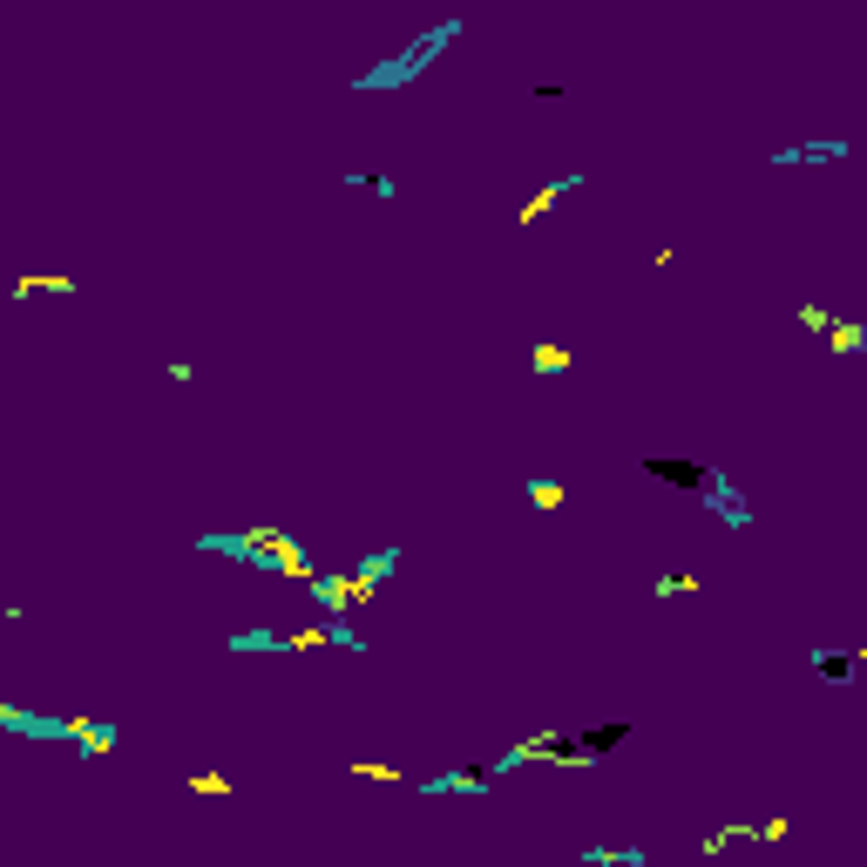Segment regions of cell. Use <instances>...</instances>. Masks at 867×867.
<instances>
[{"instance_id":"6da1fadb","label":"cell","mask_w":867,"mask_h":867,"mask_svg":"<svg viewBox=\"0 0 867 867\" xmlns=\"http://www.w3.org/2000/svg\"><path fill=\"white\" fill-rule=\"evenodd\" d=\"M393 563H400V556L387 549V556H367L360 569H325V576H312V603L325 611V624L345 617V611H360V603H373L380 583L393 576Z\"/></svg>"},{"instance_id":"7a4b0ae2","label":"cell","mask_w":867,"mask_h":867,"mask_svg":"<svg viewBox=\"0 0 867 867\" xmlns=\"http://www.w3.org/2000/svg\"><path fill=\"white\" fill-rule=\"evenodd\" d=\"M455 35H461V21H441L434 35H413V48H407V55H393V61H380V68H367V75H360V89H400V81H413V75H420L434 55H441Z\"/></svg>"},{"instance_id":"3957f363","label":"cell","mask_w":867,"mask_h":867,"mask_svg":"<svg viewBox=\"0 0 867 867\" xmlns=\"http://www.w3.org/2000/svg\"><path fill=\"white\" fill-rule=\"evenodd\" d=\"M237 644H244V651H257V644H272V651H360V637L339 631V624H312V631H285V637H257V631H244Z\"/></svg>"},{"instance_id":"277c9868","label":"cell","mask_w":867,"mask_h":867,"mask_svg":"<svg viewBox=\"0 0 867 867\" xmlns=\"http://www.w3.org/2000/svg\"><path fill=\"white\" fill-rule=\"evenodd\" d=\"M55 739H75L81 759H109V752L123 746V732H116L109 719H96V712H61V719H55Z\"/></svg>"},{"instance_id":"5b68a950","label":"cell","mask_w":867,"mask_h":867,"mask_svg":"<svg viewBox=\"0 0 867 867\" xmlns=\"http://www.w3.org/2000/svg\"><path fill=\"white\" fill-rule=\"evenodd\" d=\"M637 475H644V481H671V488H712V481H719V468H705V461H678V455H644Z\"/></svg>"},{"instance_id":"8992f818","label":"cell","mask_w":867,"mask_h":867,"mask_svg":"<svg viewBox=\"0 0 867 867\" xmlns=\"http://www.w3.org/2000/svg\"><path fill=\"white\" fill-rule=\"evenodd\" d=\"M75 292V279L68 272H21L14 285H8V299L14 305H28V299H68Z\"/></svg>"},{"instance_id":"52a82bcc","label":"cell","mask_w":867,"mask_h":867,"mask_svg":"<svg viewBox=\"0 0 867 867\" xmlns=\"http://www.w3.org/2000/svg\"><path fill=\"white\" fill-rule=\"evenodd\" d=\"M569 739H576V752L596 766L603 752H617V746L631 739V719H611V725H583V732H569Z\"/></svg>"},{"instance_id":"ba28073f","label":"cell","mask_w":867,"mask_h":867,"mask_svg":"<svg viewBox=\"0 0 867 867\" xmlns=\"http://www.w3.org/2000/svg\"><path fill=\"white\" fill-rule=\"evenodd\" d=\"M569 191H576V177H556V184H543V191H536L523 211H515V224H523V231H529V224H543V217H549V211H556Z\"/></svg>"},{"instance_id":"9c48e42d","label":"cell","mask_w":867,"mask_h":867,"mask_svg":"<svg viewBox=\"0 0 867 867\" xmlns=\"http://www.w3.org/2000/svg\"><path fill=\"white\" fill-rule=\"evenodd\" d=\"M481 787H488V766H475V772H434L420 793H427V800H441V793H481Z\"/></svg>"},{"instance_id":"30bf717a","label":"cell","mask_w":867,"mask_h":867,"mask_svg":"<svg viewBox=\"0 0 867 867\" xmlns=\"http://www.w3.org/2000/svg\"><path fill=\"white\" fill-rule=\"evenodd\" d=\"M820 339L834 345L840 360H860V353H867V325H854V319H827V332H820Z\"/></svg>"},{"instance_id":"8fae6325","label":"cell","mask_w":867,"mask_h":867,"mask_svg":"<svg viewBox=\"0 0 867 867\" xmlns=\"http://www.w3.org/2000/svg\"><path fill=\"white\" fill-rule=\"evenodd\" d=\"M529 367H536V373H569L576 353H569V345H556V339H543V345H529Z\"/></svg>"},{"instance_id":"7c38bea8","label":"cell","mask_w":867,"mask_h":867,"mask_svg":"<svg viewBox=\"0 0 867 867\" xmlns=\"http://www.w3.org/2000/svg\"><path fill=\"white\" fill-rule=\"evenodd\" d=\"M563 501H569V488H563L556 475H536V481H529V508H543V515H556Z\"/></svg>"},{"instance_id":"4fadbf2b","label":"cell","mask_w":867,"mask_h":867,"mask_svg":"<svg viewBox=\"0 0 867 867\" xmlns=\"http://www.w3.org/2000/svg\"><path fill=\"white\" fill-rule=\"evenodd\" d=\"M345 772H353V779H380V787H400V766H387V759H345Z\"/></svg>"},{"instance_id":"5bb4252c","label":"cell","mask_w":867,"mask_h":867,"mask_svg":"<svg viewBox=\"0 0 867 867\" xmlns=\"http://www.w3.org/2000/svg\"><path fill=\"white\" fill-rule=\"evenodd\" d=\"M590 867H644V847H590Z\"/></svg>"},{"instance_id":"9a60e30c","label":"cell","mask_w":867,"mask_h":867,"mask_svg":"<svg viewBox=\"0 0 867 867\" xmlns=\"http://www.w3.org/2000/svg\"><path fill=\"white\" fill-rule=\"evenodd\" d=\"M191 793H197V800H231L237 787H231L224 772H191Z\"/></svg>"},{"instance_id":"2e32d148","label":"cell","mask_w":867,"mask_h":867,"mask_svg":"<svg viewBox=\"0 0 867 867\" xmlns=\"http://www.w3.org/2000/svg\"><path fill=\"white\" fill-rule=\"evenodd\" d=\"M814 671H820V678H834V684H840V678H854V671H860V651H834V657H820V664H814Z\"/></svg>"},{"instance_id":"e0dca14e","label":"cell","mask_w":867,"mask_h":867,"mask_svg":"<svg viewBox=\"0 0 867 867\" xmlns=\"http://www.w3.org/2000/svg\"><path fill=\"white\" fill-rule=\"evenodd\" d=\"M787 834H793V820H787V814H772L766 827H752V840H787Z\"/></svg>"},{"instance_id":"ac0fdd59","label":"cell","mask_w":867,"mask_h":867,"mask_svg":"<svg viewBox=\"0 0 867 867\" xmlns=\"http://www.w3.org/2000/svg\"><path fill=\"white\" fill-rule=\"evenodd\" d=\"M827 319H834L827 305H800V325H814V332H827Z\"/></svg>"},{"instance_id":"d6986e66","label":"cell","mask_w":867,"mask_h":867,"mask_svg":"<svg viewBox=\"0 0 867 867\" xmlns=\"http://www.w3.org/2000/svg\"><path fill=\"white\" fill-rule=\"evenodd\" d=\"M14 617H21V611H14V603H0V624H14Z\"/></svg>"}]
</instances>
